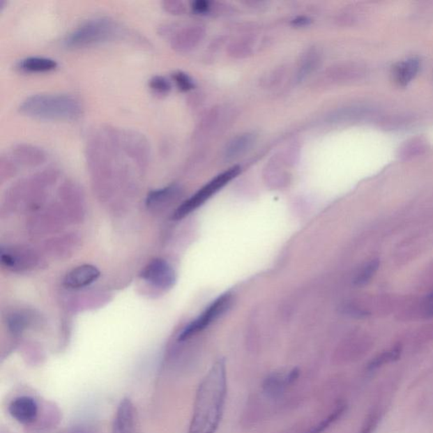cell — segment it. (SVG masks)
Returning a JSON list of instances; mask_svg holds the SVG:
<instances>
[{
  "mask_svg": "<svg viewBox=\"0 0 433 433\" xmlns=\"http://www.w3.org/2000/svg\"><path fill=\"white\" fill-rule=\"evenodd\" d=\"M227 392V370L225 360L221 358L213 364L197 388L188 433H216Z\"/></svg>",
  "mask_w": 433,
  "mask_h": 433,
  "instance_id": "1",
  "label": "cell"
},
{
  "mask_svg": "<svg viewBox=\"0 0 433 433\" xmlns=\"http://www.w3.org/2000/svg\"><path fill=\"white\" fill-rule=\"evenodd\" d=\"M27 116L49 121L77 120L82 114L81 102L63 94H37L26 98L19 107Z\"/></svg>",
  "mask_w": 433,
  "mask_h": 433,
  "instance_id": "2",
  "label": "cell"
},
{
  "mask_svg": "<svg viewBox=\"0 0 433 433\" xmlns=\"http://www.w3.org/2000/svg\"><path fill=\"white\" fill-rule=\"evenodd\" d=\"M119 33V26L109 18L89 20L67 36L63 43L68 47L79 49L98 45L113 39Z\"/></svg>",
  "mask_w": 433,
  "mask_h": 433,
  "instance_id": "3",
  "label": "cell"
},
{
  "mask_svg": "<svg viewBox=\"0 0 433 433\" xmlns=\"http://www.w3.org/2000/svg\"><path fill=\"white\" fill-rule=\"evenodd\" d=\"M240 172L241 169L239 167H233L227 172L218 174V176L213 178L211 181L208 182L204 188L198 190L196 194L193 195L192 197L180 206V208L174 213V220H181V218L189 215L190 213L199 208L218 190L224 188L225 185H227L233 178H236L240 174Z\"/></svg>",
  "mask_w": 433,
  "mask_h": 433,
  "instance_id": "4",
  "label": "cell"
},
{
  "mask_svg": "<svg viewBox=\"0 0 433 433\" xmlns=\"http://www.w3.org/2000/svg\"><path fill=\"white\" fill-rule=\"evenodd\" d=\"M230 304H231V295L229 293L224 294V295L218 297L217 300L209 305L204 312L190 323L188 327L178 335V340L185 341L190 337L196 335L197 333L204 331L210 324L221 317L222 314L228 310Z\"/></svg>",
  "mask_w": 433,
  "mask_h": 433,
  "instance_id": "5",
  "label": "cell"
},
{
  "mask_svg": "<svg viewBox=\"0 0 433 433\" xmlns=\"http://www.w3.org/2000/svg\"><path fill=\"white\" fill-rule=\"evenodd\" d=\"M143 280L158 288H172L176 282V272L168 262L162 259H154L142 270Z\"/></svg>",
  "mask_w": 433,
  "mask_h": 433,
  "instance_id": "6",
  "label": "cell"
},
{
  "mask_svg": "<svg viewBox=\"0 0 433 433\" xmlns=\"http://www.w3.org/2000/svg\"><path fill=\"white\" fill-rule=\"evenodd\" d=\"M112 433H142L138 413L129 398L123 399L115 412Z\"/></svg>",
  "mask_w": 433,
  "mask_h": 433,
  "instance_id": "7",
  "label": "cell"
},
{
  "mask_svg": "<svg viewBox=\"0 0 433 433\" xmlns=\"http://www.w3.org/2000/svg\"><path fill=\"white\" fill-rule=\"evenodd\" d=\"M37 401L29 396H20L11 401L9 412L12 418L22 425L34 423L38 416Z\"/></svg>",
  "mask_w": 433,
  "mask_h": 433,
  "instance_id": "8",
  "label": "cell"
},
{
  "mask_svg": "<svg viewBox=\"0 0 433 433\" xmlns=\"http://www.w3.org/2000/svg\"><path fill=\"white\" fill-rule=\"evenodd\" d=\"M204 36V26L196 24L186 26L173 34L172 46L178 52H188L199 45Z\"/></svg>",
  "mask_w": 433,
  "mask_h": 433,
  "instance_id": "9",
  "label": "cell"
},
{
  "mask_svg": "<svg viewBox=\"0 0 433 433\" xmlns=\"http://www.w3.org/2000/svg\"><path fill=\"white\" fill-rule=\"evenodd\" d=\"M300 377V370L292 368L291 370L284 372H273L266 377L264 382V390L269 397L281 395L285 389L295 383Z\"/></svg>",
  "mask_w": 433,
  "mask_h": 433,
  "instance_id": "10",
  "label": "cell"
},
{
  "mask_svg": "<svg viewBox=\"0 0 433 433\" xmlns=\"http://www.w3.org/2000/svg\"><path fill=\"white\" fill-rule=\"evenodd\" d=\"M100 276V272L94 266L82 265L71 270L67 274L63 284L69 289H82L85 288L98 279Z\"/></svg>",
  "mask_w": 433,
  "mask_h": 433,
  "instance_id": "11",
  "label": "cell"
},
{
  "mask_svg": "<svg viewBox=\"0 0 433 433\" xmlns=\"http://www.w3.org/2000/svg\"><path fill=\"white\" fill-rule=\"evenodd\" d=\"M254 142H255V137L251 133L241 134L233 138L225 149L226 160H237V158L243 156L252 148Z\"/></svg>",
  "mask_w": 433,
  "mask_h": 433,
  "instance_id": "12",
  "label": "cell"
},
{
  "mask_svg": "<svg viewBox=\"0 0 433 433\" xmlns=\"http://www.w3.org/2000/svg\"><path fill=\"white\" fill-rule=\"evenodd\" d=\"M58 63L53 59L46 57H29L21 59L17 63V68L23 73H47L57 68Z\"/></svg>",
  "mask_w": 433,
  "mask_h": 433,
  "instance_id": "13",
  "label": "cell"
},
{
  "mask_svg": "<svg viewBox=\"0 0 433 433\" xmlns=\"http://www.w3.org/2000/svg\"><path fill=\"white\" fill-rule=\"evenodd\" d=\"M419 61L415 59L399 63L393 69V80L400 86L409 84L419 70Z\"/></svg>",
  "mask_w": 433,
  "mask_h": 433,
  "instance_id": "14",
  "label": "cell"
},
{
  "mask_svg": "<svg viewBox=\"0 0 433 433\" xmlns=\"http://www.w3.org/2000/svg\"><path fill=\"white\" fill-rule=\"evenodd\" d=\"M321 54L316 49H312L303 54L298 66L296 79L303 81L312 74L320 65Z\"/></svg>",
  "mask_w": 433,
  "mask_h": 433,
  "instance_id": "15",
  "label": "cell"
},
{
  "mask_svg": "<svg viewBox=\"0 0 433 433\" xmlns=\"http://www.w3.org/2000/svg\"><path fill=\"white\" fill-rule=\"evenodd\" d=\"M401 354H402V347L400 345H396L388 351L380 353L368 363L367 370L374 372L382 368L384 365L395 363L400 358Z\"/></svg>",
  "mask_w": 433,
  "mask_h": 433,
  "instance_id": "16",
  "label": "cell"
},
{
  "mask_svg": "<svg viewBox=\"0 0 433 433\" xmlns=\"http://www.w3.org/2000/svg\"><path fill=\"white\" fill-rule=\"evenodd\" d=\"M347 411V404L344 402L337 404L331 414L325 417V418L321 420L319 425H317L316 427H314L310 433H324L325 431H327L329 427H331L333 424L336 423L337 420L344 415Z\"/></svg>",
  "mask_w": 433,
  "mask_h": 433,
  "instance_id": "17",
  "label": "cell"
},
{
  "mask_svg": "<svg viewBox=\"0 0 433 433\" xmlns=\"http://www.w3.org/2000/svg\"><path fill=\"white\" fill-rule=\"evenodd\" d=\"M178 189L176 186H168V188L160 190H153L149 194L146 198V204L149 206H158L165 204V202L172 199V197L176 196Z\"/></svg>",
  "mask_w": 433,
  "mask_h": 433,
  "instance_id": "18",
  "label": "cell"
},
{
  "mask_svg": "<svg viewBox=\"0 0 433 433\" xmlns=\"http://www.w3.org/2000/svg\"><path fill=\"white\" fill-rule=\"evenodd\" d=\"M379 262L377 260L368 262L367 265H365L355 279V284L357 285H363L367 284L370 280L373 275H374L377 270L379 269Z\"/></svg>",
  "mask_w": 433,
  "mask_h": 433,
  "instance_id": "19",
  "label": "cell"
},
{
  "mask_svg": "<svg viewBox=\"0 0 433 433\" xmlns=\"http://www.w3.org/2000/svg\"><path fill=\"white\" fill-rule=\"evenodd\" d=\"M149 86L153 93L160 95H165L172 89V84L168 79L160 75H155L150 79Z\"/></svg>",
  "mask_w": 433,
  "mask_h": 433,
  "instance_id": "20",
  "label": "cell"
},
{
  "mask_svg": "<svg viewBox=\"0 0 433 433\" xmlns=\"http://www.w3.org/2000/svg\"><path fill=\"white\" fill-rule=\"evenodd\" d=\"M253 49L252 43L249 39H245V40L236 41L233 43L232 46L230 47V53L233 54V56H236L239 58L248 56V54H251Z\"/></svg>",
  "mask_w": 433,
  "mask_h": 433,
  "instance_id": "21",
  "label": "cell"
},
{
  "mask_svg": "<svg viewBox=\"0 0 433 433\" xmlns=\"http://www.w3.org/2000/svg\"><path fill=\"white\" fill-rule=\"evenodd\" d=\"M382 413L380 411H372L369 413L367 418L365 419L363 427H361L360 433H373L377 427L381 418H382Z\"/></svg>",
  "mask_w": 433,
  "mask_h": 433,
  "instance_id": "22",
  "label": "cell"
},
{
  "mask_svg": "<svg viewBox=\"0 0 433 433\" xmlns=\"http://www.w3.org/2000/svg\"><path fill=\"white\" fill-rule=\"evenodd\" d=\"M172 77L174 82L181 91H188L193 89L194 83L189 75L185 73L178 71V73H174Z\"/></svg>",
  "mask_w": 433,
  "mask_h": 433,
  "instance_id": "23",
  "label": "cell"
},
{
  "mask_svg": "<svg viewBox=\"0 0 433 433\" xmlns=\"http://www.w3.org/2000/svg\"><path fill=\"white\" fill-rule=\"evenodd\" d=\"M164 6L167 10L173 14H181L185 10L184 3L180 1H166Z\"/></svg>",
  "mask_w": 433,
  "mask_h": 433,
  "instance_id": "24",
  "label": "cell"
},
{
  "mask_svg": "<svg viewBox=\"0 0 433 433\" xmlns=\"http://www.w3.org/2000/svg\"><path fill=\"white\" fill-rule=\"evenodd\" d=\"M192 6L194 11L197 12V13H206L210 9L209 3L208 1H202V0L193 2Z\"/></svg>",
  "mask_w": 433,
  "mask_h": 433,
  "instance_id": "25",
  "label": "cell"
},
{
  "mask_svg": "<svg viewBox=\"0 0 433 433\" xmlns=\"http://www.w3.org/2000/svg\"><path fill=\"white\" fill-rule=\"evenodd\" d=\"M427 307L429 312L433 313V293L428 298Z\"/></svg>",
  "mask_w": 433,
  "mask_h": 433,
  "instance_id": "26",
  "label": "cell"
}]
</instances>
